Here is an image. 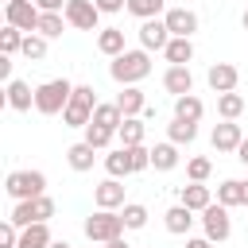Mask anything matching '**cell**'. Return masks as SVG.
I'll return each instance as SVG.
<instances>
[{
	"instance_id": "obj_15",
	"label": "cell",
	"mask_w": 248,
	"mask_h": 248,
	"mask_svg": "<svg viewBox=\"0 0 248 248\" xmlns=\"http://www.w3.org/2000/svg\"><path fill=\"white\" fill-rule=\"evenodd\" d=\"M163 89H167L170 97L194 93V74H190V66H167V70H163Z\"/></svg>"
},
{
	"instance_id": "obj_35",
	"label": "cell",
	"mask_w": 248,
	"mask_h": 248,
	"mask_svg": "<svg viewBox=\"0 0 248 248\" xmlns=\"http://www.w3.org/2000/svg\"><path fill=\"white\" fill-rule=\"evenodd\" d=\"M209 174H213V163H209L205 155L186 159V178H190V182H209Z\"/></svg>"
},
{
	"instance_id": "obj_47",
	"label": "cell",
	"mask_w": 248,
	"mask_h": 248,
	"mask_svg": "<svg viewBox=\"0 0 248 248\" xmlns=\"http://www.w3.org/2000/svg\"><path fill=\"white\" fill-rule=\"evenodd\" d=\"M50 248H74V244H70V240H54Z\"/></svg>"
},
{
	"instance_id": "obj_32",
	"label": "cell",
	"mask_w": 248,
	"mask_h": 248,
	"mask_svg": "<svg viewBox=\"0 0 248 248\" xmlns=\"http://www.w3.org/2000/svg\"><path fill=\"white\" fill-rule=\"evenodd\" d=\"M66 27H70V23H66L62 12H43V19H39V35H43V39H58Z\"/></svg>"
},
{
	"instance_id": "obj_29",
	"label": "cell",
	"mask_w": 248,
	"mask_h": 248,
	"mask_svg": "<svg viewBox=\"0 0 248 248\" xmlns=\"http://www.w3.org/2000/svg\"><path fill=\"white\" fill-rule=\"evenodd\" d=\"M128 12L136 19H163L167 16V0H128Z\"/></svg>"
},
{
	"instance_id": "obj_3",
	"label": "cell",
	"mask_w": 248,
	"mask_h": 248,
	"mask_svg": "<svg viewBox=\"0 0 248 248\" xmlns=\"http://www.w3.org/2000/svg\"><path fill=\"white\" fill-rule=\"evenodd\" d=\"M70 97H74V85H70L66 78H50V81L35 85V112H43V116H58V112H66Z\"/></svg>"
},
{
	"instance_id": "obj_49",
	"label": "cell",
	"mask_w": 248,
	"mask_h": 248,
	"mask_svg": "<svg viewBox=\"0 0 248 248\" xmlns=\"http://www.w3.org/2000/svg\"><path fill=\"white\" fill-rule=\"evenodd\" d=\"M240 23H244V31H248V8H244V16H240Z\"/></svg>"
},
{
	"instance_id": "obj_19",
	"label": "cell",
	"mask_w": 248,
	"mask_h": 248,
	"mask_svg": "<svg viewBox=\"0 0 248 248\" xmlns=\"http://www.w3.org/2000/svg\"><path fill=\"white\" fill-rule=\"evenodd\" d=\"M97 50L108 54V58H120L128 46H124V27H101L97 31Z\"/></svg>"
},
{
	"instance_id": "obj_45",
	"label": "cell",
	"mask_w": 248,
	"mask_h": 248,
	"mask_svg": "<svg viewBox=\"0 0 248 248\" xmlns=\"http://www.w3.org/2000/svg\"><path fill=\"white\" fill-rule=\"evenodd\" d=\"M236 159H240V163H244V167H248V136H244V143H240V147H236Z\"/></svg>"
},
{
	"instance_id": "obj_17",
	"label": "cell",
	"mask_w": 248,
	"mask_h": 248,
	"mask_svg": "<svg viewBox=\"0 0 248 248\" xmlns=\"http://www.w3.org/2000/svg\"><path fill=\"white\" fill-rule=\"evenodd\" d=\"M194 221H198V217H194V209H186L182 202H178V205H170V209L163 213V225H167V232H174V236H186V232L194 229Z\"/></svg>"
},
{
	"instance_id": "obj_2",
	"label": "cell",
	"mask_w": 248,
	"mask_h": 248,
	"mask_svg": "<svg viewBox=\"0 0 248 248\" xmlns=\"http://www.w3.org/2000/svg\"><path fill=\"white\" fill-rule=\"evenodd\" d=\"M85 236H89V244H112V240H120L124 236V217H120V209H97V213H89L85 217Z\"/></svg>"
},
{
	"instance_id": "obj_24",
	"label": "cell",
	"mask_w": 248,
	"mask_h": 248,
	"mask_svg": "<svg viewBox=\"0 0 248 248\" xmlns=\"http://www.w3.org/2000/svg\"><path fill=\"white\" fill-rule=\"evenodd\" d=\"M178 159H182V155H178V143H170V140H163V143L151 147V167H155V170H174Z\"/></svg>"
},
{
	"instance_id": "obj_20",
	"label": "cell",
	"mask_w": 248,
	"mask_h": 248,
	"mask_svg": "<svg viewBox=\"0 0 248 248\" xmlns=\"http://www.w3.org/2000/svg\"><path fill=\"white\" fill-rule=\"evenodd\" d=\"M93 159H97V147H89L85 140H81V143H70V147H66V163H70V170H78V174L93 170Z\"/></svg>"
},
{
	"instance_id": "obj_37",
	"label": "cell",
	"mask_w": 248,
	"mask_h": 248,
	"mask_svg": "<svg viewBox=\"0 0 248 248\" xmlns=\"http://www.w3.org/2000/svg\"><path fill=\"white\" fill-rule=\"evenodd\" d=\"M46 43H50V39H43L39 31H31V35L23 39V50H19V54L31 58V62H39V58H46Z\"/></svg>"
},
{
	"instance_id": "obj_27",
	"label": "cell",
	"mask_w": 248,
	"mask_h": 248,
	"mask_svg": "<svg viewBox=\"0 0 248 248\" xmlns=\"http://www.w3.org/2000/svg\"><path fill=\"white\" fill-rule=\"evenodd\" d=\"M143 116H128L124 124H120V132H116V140H120V147H140L143 143Z\"/></svg>"
},
{
	"instance_id": "obj_6",
	"label": "cell",
	"mask_w": 248,
	"mask_h": 248,
	"mask_svg": "<svg viewBox=\"0 0 248 248\" xmlns=\"http://www.w3.org/2000/svg\"><path fill=\"white\" fill-rule=\"evenodd\" d=\"M54 217V198H31V202H16L12 205V213H8V221L12 225H19V229H27V225H46Z\"/></svg>"
},
{
	"instance_id": "obj_8",
	"label": "cell",
	"mask_w": 248,
	"mask_h": 248,
	"mask_svg": "<svg viewBox=\"0 0 248 248\" xmlns=\"http://www.w3.org/2000/svg\"><path fill=\"white\" fill-rule=\"evenodd\" d=\"M202 232H205L213 244H221V240L232 236V217H229V209H225L221 202H213V205L202 213Z\"/></svg>"
},
{
	"instance_id": "obj_10",
	"label": "cell",
	"mask_w": 248,
	"mask_h": 248,
	"mask_svg": "<svg viewBox=\"0 0 248 248\" xmlns=\"http://www.w3.org/2000/svg\"><path fill=\"white\" fill-rule=\"evenodd\" d=\"M163 23H167L170 39H194V31H198V12H190V8H167Z\"/></svg>"
},
{
	"instance_id": "obj_9",
	"label": "cell",
	"mask_w": 248,
	"mask_h": 248,
	"mask_svg": "<svg viewBox=\"0 0 248 248\" xmlns=\"http://www.w3.org/2000/svg\"><path fill=\"white\" fill-rule=\"evenodd\" d=\"M66 23L78 27V31H101V8L93 0H70L66 4Z\"/></svg>"
},
{
	"instance_id": "obj_31",
	"label": "cell",
	"mask_w": 248,
	"mask_h": 248,
	"mask_svg": "<svg viewBox=\"0 0 248 248\" xmlns=\"http://www.w3.org/2000/svg\"><path fill=\"white\" fill-rule=\"evenodd\" d=\"M105 170H108V178H128V174H132L128 151H124V147H112V151L105 155Z\"/></svg>"
},
{
	"instance_id": "obj_36",
	"label": "cell",
	"mask_w": 248,
	"mask_h": 248,
	"mask_svg": "<svg viewBox=\"0 0 248 248\" xmlns=\"http://www.w3.org/2000/svg\"><path fill=\"white\" fill-rule=\"evenodd\" d=\"M120 217H124V225L136 232V229H143V225H147V217H151V213H147V205H140V202H128V205L120 209Z\"/></svg>"
},
{
	"instance_id": "obj_40",
	"label": "cell",
	"mask_w": 248,
	"mask_h": 248,
	"mask_svg": "<svg viewBox=\"0 0 248 248\" xmlns=\"http://www.w3.org/2000/svg\"><path fill=\"white\" fill-rule=\"evenodd\" d=\"M16 244H19V225L4 221L0 225V248H16Z\"/></svg>"
},
{
	"instance_id": "obj_28",
	"label": "cell",
	"mask_w": 248,
	"mask_h": 248,
	"mask_svg": "<svg viewBox=\"0 0 248 248\" xmlns=\"http://www.w3.org/2000/svg\"><path fill=\"white\" fill-rule=\"evenodd\" d=\"M217 202H221L225 209L244 205V182H240V178H225V182L217 186Z\"/></svg>"
},
{
	"instance_id": "obj_39",
	"label": "cell",
	"mask_w": 248,
	"mask_h": 248,
	"mask_svg": "<svg viewBox=\"0 0 248 248\" xmlns=\"http://www.w3.org/2000/svg\"><path fill=\"white\" fill-rule=\"evenodd\" d=\"M124 151H128L132 174H140V170H147V167H151V147H143V143H140V147H124Z\"/></svg>"
},
{
	"instance_id": "obj_30",
	"label": "cell",
	"mask_w": 248,
	"mask_h": 248,
	"mask_svg": "<svg viewBox=\"0 0 248 248\" xmlns=\"http://www.w3.org/2000/svg\"><path fill=\"white\" fill-rule=\"evenodd\" d=\"M167 140H170V143H178V147H182V143H194V140H198V124H190V120H178V116H174V120L167 124Z\"/></svg>"
},
{
	"instance_id": "obj_1",
	"label": "cell",
	"mask_w": 248,
	"mask_h": 248,
	"mask_svg": "<svg viewBox=\"0 0 248 248\" xmlns=\"http://www.w3.org/2000/svg\"><path fill=\"white\" fill-rule=\"evenodd\" d=\"M151 74V54L140 46V50H124L120 58H112L108 62V78L124 89V85H140L143 78Z\"/></svg>"
},
{
	"instance_id": "obj_22",
	"label": "cell",
	"mask_w": 248,
	"mask_h": 248,
	"mask_svg": "<svg viewBox=\"0 0 248 248\" xmlns=\"http://www.w3.org/2000/svg\"><path fill=\"white\" fill-rule=\"evenodd\" d=\"M174 116H178V120H190V124H198V120L205 116V101H202V97H194V93H186V97H174Z\"/></svg>"
},
{
	"instance_id": "obj_46",
	"label": "cell",
	"mask_w": 248,
	"mask_h": 248,
	"mask_svg": "<svg viewBox=\"0 0 248 248\" xmlns=\"http://www.w3.org/2000/svg\"><path fill=\"white\" fill-rule=\"evenodd\" d=\"M105 248H128V240L120 236V240H112V244H105Z\"/></svg>"
},
{
	"instance_id": "obj_26",
	"label": "cell",
	"mask_w": 248,
	"mask_h": 248,
	"mask_svg": "<svg viewBox=\"0 0 248 248\" xmlns=\"http://www.w3.org/2000/svg\"><path fill=\"white\" fill-rule=\"evenodd\" d=\"M163 54H167L170 66H190L194 62V39H170Z\"/></svg>"
},
{
	"instance_id": "obj_5",
	"label": "cell",
	"mask_w": 248,
	"mask_h": 248,
	"mask_svg": "<svg viewBox=\"0 0 248 248\" xmlns=\"http://www.w3.org/2000/svg\"><path fill=\"white\" fill-rule=\"evenodd\" d=\"M97 105H101V101H97L93 85H74V97H70V105H66V112H62L66 128H85V124L93 120Z\"/></svg>"
},
{
	"instance_id": "obj_4",
	"label": "cell",
	"mask_w": 248,
	"mask_h": 248,
	"mask_svg": "<svg viewBox=\"0 0 248 248\" xmlns=\"http://www.w3.org/2000/svg\"><path fill=\"white\" fill-rule=\"evenodd\" d=\"M4 190L12 202H31V198H43L46 194V174L43 170H12L4 178Z\"/></svg>"
},
{
	"instance_id": "obj_13",
	"label": "cell",
	"mask_w": 248,
	"mask_h": 248,
	"mask_svg": "<svg viewBox=\"0 0 248 248\" xmlns=\"http://www.w3.org/2000/svg\"><path fill=\"white\" fill-rule=\"evenodd\" d=\"M93 202H97V209H124V205H128V202H124V182H120V178L97 182V186H93Z\"/></svg>"
},
{
	"instance_id": "obj_44",
	"label": "cell",
	"mask_w": 248,
	"mask_h": 248,
	"mask_svg": "<svg viewBox=\"0 0 248 248\" xmlns=\"http://www.w3.org/2000/svg\"><path fill=\"white\" fill-rule=\"evenodd\" d=\"M186 248H213V240H209V236H190Z\"/></svg>"
},
{
	"instance_id": "obj_25",
	"label": "cell",
	"mask_w": 248,
	"mask_h": 248,
	"mask_svg": "<svg viewBox=\"0 0 248 248\" xmlns=\"http://www.w3.org/2000/svg\"><path fill=\"white\" fill-rule=\"evenodd\" d=\"M50 244H54V236H50L46 225H27V229H19V244L16 248H50Z\"/></svg>"
},
{
	"instance_id": "obj_42",
	"label": "cell",
	"mask_w": 248,
	"mask_h": 248,
	"mask_svg": "<svg viewBox=\"0 0 248 248\" xmlns=\"http://www.w3.org/2000/svg\"><path fill=\"white\" fill-rule=\"evenodd\" d=\"M66 4H70V0H35L39 12H66Z\"/></svg>"
},
{
	"instance_id": "obj_11",
	"label": "cell",
	"mask_w": 248,
	"mask_h": 248,
	"mask_svg": "<svg viewBox=\"0 0 248 248\" xmlns=\"http://www.w3.org/2000/svg\"><path fill=\"white\" fill-rule=\"evenodd\" d=\"M205 81H209V89L221 97V93H236V81H240V70L232 66V62H213L209 70H205Z\"/></svg>"
},
{
	"instance_id": "obj_7",
	"label": "cell",
	"mask_w": 248,
	"mask_h": 248,
	"mask_svg": "<svg viewBox=\"0 0 248 248\" xmlns=\"http://www.w3.org/2000/svg\"><path fill=\"white\" fill-rule=\"evenodd\" d=\"M4 19H8L12 27H19L23 35H31V31H39L43 12L35 8V0H8V4H4Z\"/></svg>"
},
{
	"instance_id": "obj_23",
	"label": "cell",
	"mask_w": 248,
	"mask_h": 248,
	"mask_svg": "<svg viewBox=\"0 0 248 248\" xmlns=\"http://www.w3.org/2000/svg\"><path fill=\"white\" fill-rule=\"evenodd\" d=\"M89 124H101V128H108V132H120V124H124V112H120V105H116V101H101Z\"/></svg>"
},
{
	"instance_id": "obj_33",
	"label": "cell",
	"mask_w": 248,
	"mask_h": 248,
	"mask_svg": "<svg viewBox=\"0 0 248 248\" xmlns=\"http://www.w3.org/2000/svg\"><path fill=\"white\" fill-rule=\"evenodd\" d=\"M23 39H27V35H23L19 27L4 23V31H0V54H8V58H12V54H19V50H23Z\"/></svg>"
},
{
	"instance_id": "obj_48",
	"label": "cell",
	"mask_w": 248,
	"mask_h": 248,
	"mask_svg": "<svg viewBox=\"0 0 248 248\" xmlns=\"http://www.w3.org/2000/svg\"><path fill=\"white\" fill-rule=\"evenodd\" d=\"M240 182H244V205H248V178H240Z\"/></svg>"
},
{
	"instance_id": "obj_16",
	"label": "cell",
	"mask_w": 248,
	"mask_h": 248,
	"mask_svg": "<svg viewBox=\"0 0 248 248\" xmlns=\"http://www.w3.org/2000/svg\"><path fill=\"white\" fill-rule=\"evenodd\" d=\"M178 202H182L186 209H194V213H205V209L213 205V190H209L205 182H190V186L178 190Z\"/></svg>"
},
{
	"instance_id": "obj_14",
	"label": "cell",
	"mask_w": 248,
	"mask_h": 248,
	"mask_svg": "<svg viewBox=\"0 0 248 248\" xmlns=\"http://www.w3.org/2000/svg\"><path fill=\"white\" fill-rule=\"evenodd\" d=\"M167 43H170V31H167V23L163 19H143L140 23V46L151 54V50H167Z\"/></svg>"
},
{
	"instance_id": "obj_21",
	"label": "cell",
	"mask_w": 248,
	"mask_h": 248,
	"mask_svg": "<svg viewBox=\"0 0 248 248\" xmlns=\"http://www.w3.org/2000/svg\"><path fill=\"white\" fill-rule=\"evenodd\" d=\"M8 105H12L16 112H27V108L35 105V89H31L27 81L12 78V81H8Z\"/></svg>"
},
{
	"instance_id": "obj_34",
	"label": "cell",
	"mask_w": 248,
	"mask_h": 248,
	"mask_svg": "<svg viewBox=\"0 0 248 248\" xmlns=\"http://www.w3.org/2000/svg\"><path fill=\"white\" fill-rule=\"evenodd\" d=\"M240 112H244V97L240 93H221L217 97V116L221 120H236Z\"/></svg>"
},
{
	"instance_id": "obj_18",
	"label": "cell",
	"mask_w": 248,
	"mask_h": 248,
	"mask_svg": "<svg viewBox=\"0 0 248 248\" xmlns=\"http://www.w3.org/2000/svg\"><path fill=\"white\" fill-rule=\"evenodd\" d=\"M116 105H120V112H124V120H128V116H143L147 97H143V89H140V85H124V89L116 93Z\"/></svg>"
},
{
	"instance_id": "obj_12",
	"label": "cell",
	"mask_w": 248,
	"mask_h": 248,
	"mask_svg": "<svg viewBox=\"0 0 248 248\" xmlns=\"http://www.w3.org/2000/svg\"><path fill=\"white\" fill-rule=\"evenodd\" d=\"M209 143H213V151H232L236 155V147L244 143V132H240V124L236 120H221V124H213V132H209Z\"/></svg>"
},
{
	"instance_id": "obj_41",
	"label": "cell",
	"mask_w": 248,
	"mask_h": 248,
	"mask_svg": "<svg viewBox=\"0 0 248 248\" xmlns=\"http://www.w3.org/2000/svg\"><path fill=\"white\" fill-rule=\"evenodd\" d=\"M93 4L101 8V16H116V12L128 8V0H93Z\"/></svg>"
},
{
	"instance_id": "obj_38",
	"label": "cell",
	"mask_w": 248,
	"mask_h": 248,
	"mask_svg": "<svg viewBox=\"0 0 248 248\" xmlns=\"http://www.w3.org/2000/svg\"><path fill=\"white\" fill-rule=\"evenodd\" d=\"M112 140H116V132H108V128H101V124H85V143H89V147L105 151Z\"/></svg>"
},
{
	"instance_id": "obj_43",
	"label": "cell",
	"mask_w": 248,
	"mask_h": 248,
	"mask_svg": "<svg viewBox=\"0 0 248 248\" xmlns=\"http://www.w3.org/2000/svg\"><path fill=\"white\" fill-rule=\"evenodd\" d=\"M0 78L12 81V58H8V54H0Z\"/></svg>"
}]
</instances>
